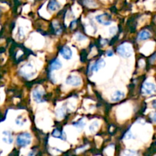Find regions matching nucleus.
I'll list each match as a JSON object with an SVG mask.
<instances>
[{
	"label": "nucleus",
	"mask_w": 156,
	"mask_h": 156,
	"mask_svg": "<svg viewBox=\"0 0 156 156\" xmlns=\"http://www.w3.org/2000/svg\"><path fill=\"white\" fill-rule=\"evenodd\" d=\"M18 36L19 37V39L21 40L24 37V32H23V29L21 27H19L18 28Z\"/></svg>",
	"instance_id": "obj_26"
},
{
	"label": "nucleus",
	"mask_w": 156,
	"mask_h": 156,
	"mask_svg": "<svg viewBox=\"0 0 156 156\" xmlns=\"http://www.w3.org/2000/svg\"><path fill=\"white\" fill-rule=\"evenodd\" d=\"M87 57H88V53L85 50H82L81 52V56H80V59H81V62H85V60L87 59Z\"/></svg>",
	"instance_id": "obj_21"
},
{
	"label": "nucleus",
	"mask_w": 156,
	"mask_h": 156,
	"mask_svg": "<svg viewBox=\"0 0 156 156\" xmlns=\"http://www.w3.org/2000/svg\"><path fill=\"white\" fill-rule=\"evenodd\" d=\"M123 97H124V93L120 91H117L111 96V101L114 102L119 101L122 100L123 98Z\"/></svg>",
	"instance_id": "obj_14"
},
{
	"label": "nucleus",
	"mask_w": 156,
	"mask_h": 156,
	"mask_svg": "<svg viewBox=\"0 0 156 156\" xmlns=\"http://www.w3.org/2000/svg\"><path fill=\"white\" fill-rule=\"evenodd\" d=\"M66 83L72 86H79L82 84V79L78 76H69L66 79Z\"/></svg>",
	"instance_id": "obj_7"
},
{
	"label": "nucleus",
	"mask_w": 156,
	"mask_h": 156,
	"mask_svg": "<svg viewBox=\"0 0 156 156\" xmlns=\"http://www.w3.org/2000/svg\"><path fill=\"white\" fill-rule=\"evenodd\" d=\"M2 135V141L4 143H8V144H12L13 143V138H12V133L9 131H3Z\"/></svg>",
	"instance_id": "obj_12"
},
{
	"label": "nucleus",
	"mask_w": 156,
	"mask_h": 156,
	"mask_svg": "<svg viewBox=\"0 0 156 156\" xmlns=\"http://www.w3.org/2000/svg\"><path fill=\"white\" fill-rule=\"evenodd\" d=\"M155 117H156L155 112H153V113H152V116H151V118H152V122H153V123H155Z\"/></svg>",
	"instance_id": "obj_32"
},
{
	"label": "nucleus",
	"mask_w": 156,
	"mask_h": 156,
	"mask_svg": "<svg viewBox=\"0 0 156 156\" xmlns=\"http://www.w3.org/2000/svg\"><path fill=\"white\" fill-rule=\"evenodd\" d=\"M76 40L79 41H84V40H86V37H85V35L79 33V32L76 34Z\"/></svg>",
	"instance_id": "obj_23"
},
{
	"label": "nucleus",
	"mask_w": 156,
	"mask_h": 156,
	"mask_svg": "<svg viewBox=\"0 0 156 156\" xmlns=\"http://www.w3.org/2000/svg\"><path fill=\"white\" fill-rule=\"evenodd\" d=\"M108 40L103 39V38H101V39H100L98 41L97 44H98L99 46H101V47H103V46H105V44H108Z\"/></svg>",
	"instance_id": "obj_25"
},
{
	"label": "nucleus",
	"mask_w": 156,
	"mask_h": 156,
	"mask_svg": "<svg viewBox=\"0 0 156 156\" xmlns=\"http://www.w3.org/2000/svg\"><path fill=\"white\" fill-rule=\"evenodd\" d=\"M151 34L149 31L147 30H142L139 33L138 37H137V40L138 41H146V40L150 38Z\"/></svg>",
	"instance_id": "obj_15"
},
{
	"label": "nucleus",
	"mask_w": 156,
	"mask_h": 156,
	"mask_svg": "<svg viewBox=\"0 0 156 156\" xmlns=\"http://www.w3.org/2000/svg\"><path fill=\"white\" fill-rule=\"evenodd\" d=\"M76 23H77V21H76V20H75V21H72L71 24H70V28L73 29V27H74V26L76 25V24H76Z\"/></svg>",
	"instance_id": "obj_33"
},
{
	"label": "nucleus",
	"mask_w": 156,
	"mask_h": 156,
	"mask_svg": "<svg viewBox=\"0 0 156 156\" xmlns=\"http://www.w3.org/2000/svg\"><path fill=\"white\" fill-rule=\"evenodd\" d=\"M31 143V136L28 133H22L18 136L16 139V144L20 147H26Z\"/></svg>",
	"instance_id": "obj_3"
},
{
	"label": "nucleus",
	"mask_w": 156,
	"mask_h": 156,
	"mask_svg": "<svg viewBox=\"0 0 156 156\" xmlns=\"http://www.w3.org/2000/svg\"><path fill=\"white\" fill-rule=\"evenodd\" d=\"M117 52L120 56L123 58H129L132 56L133 48L130 44L127 43L120 44L117 48Z\"/></svg>",
	"instance_id": "obj_2"
},
{
	"label": "nucleus",
	"mask_w": 156,
	"mask_h": 156,
	"mask_svg": "<svg viewBox=\"0 0 156 156\" xmlns=\"http://www.w3.org/2000/svg\"><path fill=\"white\" fill-rule=\"evenodd\" d=\"M5 51V48H0V53H4Z\"/></svg>",
	"instance_id": "obj_35"
},
{
	"label": "nucleus",
	"mask_w": 156,
	"mask_h": 156,
	"mask_svg": "<svg viewBox=\"0 0 156 156\" xmlns=\"http://www.w3.org/2000/svg\"><path fill=\"white\" fill-rule=\"evenodd\" d=\"M149 60H150V63H154V62H155V53L152 55V57H150V59H149Z\"/></svg>",
	"instance_id": "obj_31"
},
{
	"label": "nucleus",
	"mask_w": 156,
	"mask_h": 156,
	"mask_svg": "<svg viewBox=\"0 0 156 156\" xmlns=\"http://www.w3.org/2000/svg\"><path fill=\"white\" fill-rule=\"evenodd\" d=\"M59 53L62 55V57L67 60L71 59L72 56H73V51H72L71 48L68 46H63L59 50Z\"/></svg>",
	"instance_id": "obj_9"
},
{
	"label": "nucleus",
	"mask_w": 156,
	"mask_h": 156,
	"mask_svg": "<svg viewBox=\"0 0 156 156\" xmlns=\"http://www.w3.org/2000/svg\"><path fill=\"white\" fill-rule=\"evenodd\" d=\"M60 8V5L58 2L52 0V1L49 2L48 5H47V9L50 12H54V11L58 10Z\"/></svg>",
	"instance_id": "obj_13"
},
{
	"label": "nucleus",
	"mask_w": 156,
	"mask_h": 156,
	"mask_svg": "<svg viewBox=\"0 0 156 156\" xmlns=\"http://www.w3.org/2000/svg\"><path fill=\"white\" fill-rule=\"evenodd\" d=\"M118 39V36H115V37H114V38H113L112 40H111V44H110V45H113V44H115V42L116 41H117V40Z\"/></svg>",
	"instance_id": "obj_27"
},
{
	"label": "nucleus",
	"mask_w": 156,
	"mask_h": 156,
	"mask_svg": "<svg viewBox=\"0 0 156 156\" xmlns=\"http://www.w3.org/2000/svg\"><path fill=\"white\" fill-rule=\"evenodd\" d=\"M26 120L23 118L22 116H19V117H18L15 119V123H16L17 125H18V126H23Z\"/></svg>",
	"instance_id": "obj_20"
},
{
	"label": "nucleus",
	"mask_w": 156,
	"mask_h": 156,
	"mask_svg": "<svg viewBox=\"0 0 156 156\" xmlns=\"http://www.w3.org/2000/svg\"><path fill=\"white\" fill-rule=\"evenodd\" d=\"M99 124L98 122H94V123H91V125H90L89 126V130L91 131V132H94V131L96 130V129H98V127Z\"/></svg>",
	"instance_id": "obj_22"
},
{
	"label": "nucleus",
	"mask_w": 156,
	"mask_h": 156,
	"mask_svg": "<svg viewBox=\"0 0 156 156\" xmlns=\"http://www.w3.org/2000/svg\"><path fill=\"white\" fill-rule=\"evenodd\" d=\"M73 126L76 128H79V129H83L84 126H85V122H84L83 118H82L81 120H79L78 122L73 123Z\"/></svg>",
	"instance_id": "obj_19"
},
{
	"label": "nucleus",
	"mask_w": 156,
	"mask_h": 156,
	"mask_svg": "<svg viewBox=\"0 0 156 156\" xmlns=\"http://www.w3.org/2000/svg\"><path fill=\"white\" fill-rule=\"evenodd\" d=\"M61 68H62V63H61V62L59 61V59L56 58V59H53V60L50 62V65H49L48 67V71L52 72L54 71V70H58Z\"/></svg>",
	"instance_id": "obj_10"
},
{
	"label": "nucleus",
	"mask_w": 156,
	"mask_h": 156,
	"mask_svg": "<svg viewBox=\"0 0 156 156\" xmlns=\"http://www.w3.org/2000/svg\"><path fill=\"white\" fill-rule=\"evenodd\" d=\"M121 156H138V154L135 151L130 150V149H126V150L123 151Z\"/></svg>",
	"instance_id": "obj_17"
},
{
	"label": "nucleus",
	"mask_w": 156,
	"mask_h": 156,
	"mask_svg": "<svg viewBox=\"0 0 156 156\" xmlns=\"http://www.w3.org/2000/svg\"><path fill=\"white\" fill-rule=\"evenodd\" d=\"M116 32H117V27H111V28L110 29V34H114Z\"/></svg>",
	"instance_id": "obj_28"
},
{
	"label": "nucleus",
	"mask_w": 156,
	"mask_h": 156,
	"mask_svg": "<svg viewBox=\"0 0 156 156\" xmlns=\"http://www.w3.org/2000/svg\"><path fill=\"white\" fill-rule=\"evenodd\" d=\"M51 28L53 33L56 34H60L62 33V27H60L59 23L56 22V21H54V22L52 23Z\"/></svg>",
	"instance_id": "obj_16"
},
{
	"label": "nucleus",
	"mask_w": 156,
	"mask_h": 156,
	"mask_svg": "<svg viewBox=\"0 0 156 156\" xmlns=\"http://www.w3.org/2000/svg\"><path fill=\"white\" fill-rule=\"evenodd\" d=\"M52 136L55 138L61 139L63 141H66V133L63 132V131L59 130V129H55L53 130V132L52 133Z\"/></svg>",
	"instance_id": "obj_11"
},
{
	"label": "nucleus",
	"mask_w": 156,
	"mask_h": 156,
	"mask_svg": "<svg viewBox=\"0 0 156 156\" xmlns=\"http://www.w3.org/2000/svg\"><path fill=\"white\" fill-rule=\"evenodd\" d=\"M153 108H155V101H153Z\"/></svg>",
	"instance_id": "obj_36"
},
{
	"label": "nucleus",
	"mask_w": 156,
	"mask_h": 156,
	"mask_svg": "<svg viewBox=\"0 0 156 156\" xmlns=\"http://www.w3.org/2000/svg\"><path fill=\"white\" fill-rule=\"evenodd\" d=\"M132 138L134 139L135 137L133 136V133L131 132L126 133L124 135V136H123V139H124V140H130V139Z\"/></svg>",
	"instance_id": "obj_24"
},
{
	"label": "nucleus",
	"mask_w": 156,
	"mask_h": 156,
	"mask_svg": "<svg viewBox=\"0 0 156 156\" xmlns=\"http://www.w3.org/2000/svg\"><path fill=\"white\" fill-rule=\"evenodd\" d=\"M106 55L108 56H112L114 55V51L112 50H108V51L106 52Z\"/></svg>",
	"instance_id": "obj_29"
},
{
	"label": "nucleus",
	"mask_w": 156,
	"mask_h": 156,
	"mask_svg": "<svg viewBox=\"0 0 156 156\" xmlns=\"http://www.w3.org/2000/svg\"><path fill=\"white\" fill-rule=\"evenodd\" d=\"M35 154H36V152H35V151L33 150L28 154V155H27V156H35Z\"/></svg>",
	"instance_id": "obj_34"
},
{
	"label": "nucleus",
	"mask_w": 156,
	"mask_h": 156,
	"mask_svg": "<svg viewBox=\"0 0 156 156\" xmlns=\"http://www.w3.org/2000/svg\"><path fill=\"white\" fill-rule=\"evenodd\" d=\"M65 113H66V108L65 107H62L61 108H59V109L57 110V111H56V117H58V118H62V117L65 116Z\"/></svg>",
	"instance_id": "obj_18"
},
{
	"label": "nucleus",
	"mask_w": 156,
	"mask_h": 156,
	"mask_svg": "<svg viewBox=\"0 0 156 156\" xmlns=\"http://www.w3.org/2000/svg\"><path fill=\"white\" fill-rule=\"evenodd\" d=\"M106 63H105V61L103 59H99L98 60L95 61L94 63L90 64L88 66V69L87 71L88 76H91L92 73L94 72H98V70H100L101 69L104 68L105 66Z\"/></svg>",
	"instance_id": "obj_4"
},
{
	"label": "nucleus",
	"mask_w": 156,
	"mask_h": 156,
	"mask_svg": "<svg viewBox=\"0 0 156 156\" xmlns=\"http://www.w3.org/2000/svg\"><path fill=\"white\" fill-rule=\"evenodd\" d=\"M9 156H18V151L16 149H14L13 152L9 155Z\"/></svg>",
	"instance_id": "obj_30"
},
{
	"label": "nucleus",
	"mask_w": 156,
	"mask_h": 156,
	"mask_svg": "<svg viewBox=\"0 0 156 156\" xmlns=\"http://www.w3.org/2000/svg\"><path fill=\"white\" fill-rule=\"evenodd\" d=\"M155 91V84L150 82H144L142 85L141 92L143 94H150Z\"/></svg>",
	"instance_id": "obj_6"
},
{
	"label": "nucleus",
	"mask_w": 156,
	"mask_h": 156,
	"mask_svg": "<svg viewBox=\"0 0 156 156\" xmlns=\"http://www.w3.org/2000/svg\"><path fill=\"white\" fill-rule=\"evenodd\" d=\"M95 19L97 20L98 22L105 26L110 25L111 24V22H112L111 16L108 13H103L97 15L95 17Z\"/></svg>",
	"instance_id": "obj_5"
},
{
	"label": "nucleus",
	"mask_w": 156,
	"mask_h": 156,
	"mask_svg": "<svg viewBox=\"0 0 156 156\" xmlns=\"http://www.w3.org/2000/svg\"><path fill=\"white\" fill-rule=\"evenodd\" d=\"M35 73H36V69L30 62H27L25 65L23 66L19 70V74L25 79L31 78L32 76H34Z\"/></svg>",
	"instance_id": "obj_1"
},
{
	"label": "nucleus",
	"mask_w": 156,
	"mask_h": 156,
	"mask_svg": "<svg viewBox=\"0 0 156 156\" xmlns=\"http://www.w3.org/2000/svg\"><path fill=\"white\" fill-rule=\"evenodd\" d=\"M32 95H33L34 100V101H36L37 103H41V102L45 101L44 99V91H41L39 88H35V89H34Z\"/></svg>",
	"instance_id": "obj_8"
}]
</instances>
